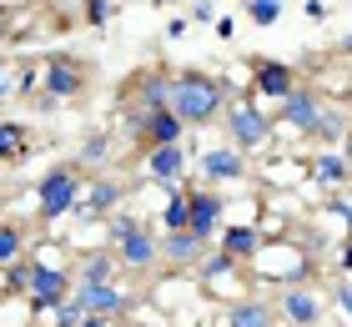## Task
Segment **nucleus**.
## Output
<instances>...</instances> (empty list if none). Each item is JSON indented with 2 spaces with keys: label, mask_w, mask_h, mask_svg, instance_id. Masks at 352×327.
I'll return each mask as SVG.
<instances>
[{
  "label": "nucleus",
  "mask_w": 352,
  "mask_h": 327,
  "mask_svg": "<svg viewBox=\"0 0 352 327\" xmlns=\"http://www.w3.org/2000/svg\"><path fill=\"white\" fill-rule=\"evenodd\" d=\"M6 41H10V15L0 10V45H6Z\"/></svg>",
  "instance_id": "nucleus-40"
},
{
  "label": "nucleus",
  "mask_w": 352,
  "mask_h": 327,
  "mask_svg": "<svg viewBox=\"0 0 352 327\" xmlns=\"http://www.w3.org/2000/svg\"><path fill=\"white\" fill-rule=\"evenodd\" d=\"M0 211H6V196H0Z\"/></svg>",
  "instance_id": "nucleus-43"
},
{
  "label": "nucleus",
  "mask_w": 352,
  "mask_h": 327,
  "mask_svg": "<svg viewBox=\"0 0 352 327\" xmlns=\"http://www.w3.org/2000/svg\"><path fill=\"white\" fill-rule=\"evenodd\" d=\"M71 292H76V267H66V262H41L25 302H30V313H56L60 302H71Z\"/></svg>",
  "instance_id": "nucleus-15"
},
{
  "label": "nucleus",
  "mask_w": 352,
  "mask_h": 327,
  "mask_svg": "<svg viewBox=\"0 0 352 327\" xmlns=\"http://www.w3.org/2000/svg\"><path fill=\"white\" fill-rule=\"evenodd\" d=\"M197 287L206 292V297H217L221 307L242 302V297H252V267H242V262H232L221 247H212L197 262Z\"/></svg>",
  "instance_id": "nucleus-7"
},
{
  "label": "nucleus",
  "mask_w": 352,
  "mask_h": 327,
  "mask_svg": "<svg viewBox=\"0 0 352 327\" xmlns=\"http://www.w3.org/2000/svg\"><path fill=\"white\" fill-rule=\"evenodd\" d=\"M86 91H91V65L86 61H76L66 51H56V56L41 61V96H36V101L60 106V101H81Z\"/></svg>",
  "instance_id": "nucleus-9"
},
{
  "label": "nucleus",
  "mask_w": 352,
  "mask_h": 327,
  "mask_svg": "<svg viewBox=\"0 0 352 327\" xmlns=\"http://www.w3.org/2000/svg\"><path fill=\"white\" fill-rule=\"evenodd\" d=\"M302 6H307L312 21H327V6H322V0H302Z\"/></svg>",
  "instance_id": "nucleus-38"
},
{
  "label": "nucleus",
  "mask_w": 352,
  "mask_h": 327,
  "mask_svg": "<svg viewBox=\"0 0 352 327\" xmlns=\"http://www.w3.org/2000/svg\"><path fill=\"white\" fill-rule=\"evenodd\" d=\"M338 272H342V277H352V237H342V242H338Z\"/></svg>",
  "instance_id": "nucleus-35"
},
{
  "label": "nucleus",
  "mask_w": 352,
  "mask_h": 327,
  "mask_svg": "<svg viewBox=\"0 0 352 327\" xmlns=\"http://www.w3.org/2000/svg\"><path fill=\"white\" fill-rule=\"evenodd\" d=\"M111 161V131L101 126V131H91V136L81 141V167H91V171H101Z\"/></svg>",
  "instance_id": "nucleus-29"
},
{
  "label": "nucleus",
  "mask_w": 352,
  "mask_h": 327,
  "mask_svg": "<svg viewBox=\"0 0 352 327\" xmlns=\"http://www.w3.org/2000/svg\"><path fill=\"white\" fill-rule=\"evenodd\" d=\"M21 71L25 65H15L6 51H0V101H10V96H21Z\"/></svg>",
  "instance_id": "nucleus-31"
},
{
  "label": "nucleus",
  "mask_w": 352,
  "mask_h": 327,
  "mask_svg": "<svg viewBox=\"0 0 352 327\" xmlns=\"http://www.w3.org/2000/svg\"><path fill=\"white\" fill-rule=\"evenodd\" d=\"M217 327H277V307L252 292V297L221 307V313H217Z\"/></svg>",
  "instance_id": "nucleus-21"
},
{
  "label": "nucleus",
  "mask_w": 352,
  "mask_h": 327,
  "mask_svg": "<svg viewBox=\"0 0 352 327\" xmlns=\"http://www.w3.org/2000/svg\"><path fill=\"white\" fill-rule=\"evenodd\" d=\"M272 292H277V297H272L277 322H287V327H322L327 297H322L312 282H287V287H272Z\"/></svg>",
  "instance_id": "nucleus-10"
},
{
  "label": "nucleus",
  "mask_w": 352,
  "mask_h": 327,
  "mask_svg": "<svg viewBox=\"0 0 352 327\" xmlns=\"http://www.w3.org/2000/svg\"><path fill=\"white\" fill-rule=\"evenodd\" d=\"M81 327H116V317H81Z\"/></svg>",
  "instance_id": "nucleus-39"
},
{
  "label": "nucleus",
  "mask_w": 352,
  "mask_h": 327,
  "mask_svg": "<svg viewBox=\"0 0 352 327\" xmlns=\"http://www.w3.org/2000/svg\"><path fill=\"white\" fill-rule=\"evenodd\" d=\"M217 36H221V41L236 36V21H232V15H221V21H217Z\"/></svg>",
  "instance_id": "nucleus-37"
},
{
  "label": "nucleus",
  "mask_w": 352,
  "mask_h": 327,
  "mask_svg": "<svg viewBox=\"0 0 352 327\" xmlns=\"http://www.w3.org/2000/svg\"><path fill=\"white\" fill-rule=\"evenodd\" d=\"M30 156V126L25 121H0V171L21 167Z\"/></svg>",
  "instance_id": "nucleus-24"
},
{
  "label": "nucleus",
  "mask_w": 352,
  "mask_h": 327,
  "mask_svg": "<svg viewBox=\"0 0 352 327\" xmlns=\"http://www.w3.org/2000/svg\"><path fill=\"white\" fill-rule=\"evenodd\" d=\"M212 247H217V242L197 237L191 226H186V232H162V262H166V272H197V262Z\"/></svg>",
  "instance_id": "nucleus-19"
},
{
  "label": "nucleus",
  "mask_w": 352,
  "mask_h": 327,
  "mask_svg": "<svg viewBox=\"0 0 352 327\" xmlns=\"http://www.w3.org/2000/svg\"><path fill=\"white\" fill-rule=\"evenodd\" d=\"M338 151H342V156H347V167H352V131H347V141H342V146H338Z\"/></svg>",
  "instance_id": "nucleus-41"
},
{
  "label": "nucleus",
  "mask_w": 352,
  "mask_h": 327,
  "mask_svg": "<svg viewBox=\"0 0 352 327\" xmlns=\"http://www.w3.org/2000/svg\"><path fill=\"white\" fill-rule=\"evenodd\" d=\"M247 76H252V91H257V101H272V106H282L287 96L302 86L297 65L272 61V56H252V61H247Z\"/></svg>",
  "instance_id": "nucleus-14"
},
{
  "label": "nucleus",
  "mask_w": 352,
  "mask_h": 327,
  "mask_svg": "<svg viewBox=\"0 0 352 327\" xmlns=\"http://www.w3.org/2000/svg\"><path fill=\"white\" fill-rule=\"evenodd\" d=\"M76 282H121V262L111 247H76Z\"/></svg>",
  "instance_id": "nucleus-22"
},
{
  "label": "nucleus",
  "mask_w": 352,
  "mask_h": 327,
  "mask_svg": "<svg viewBox=\"0 0 352 327\" xmlns=\"http://www.w3.org/2000/svg\"><path fill=\"white\" fill-rule=\"evenodd\" d=\"M197 171H201V187H247V176H252V156H242L232 141H221V146H201L197 151Z\"/></svg>",
  "instance_id": "nucleus-11"
},
{
  "label": "nucleus",
  "mask_w": 352,
  "mask_h": 327,
  "mask_svg": "<svg viewBox=\"0 0 352 327\" xmlns=\"http://www.w3.org/2000/svg\"><path fill=\"white\" fill-rule=\"evenodd\" d=\"M307 187H317L322 196L352 187V167H347V156L338 151V146H312V156H307Z\"/></svg>",
  "instance_id": "nucleus-17"
},
{
  "label": "nucleus",
  "mask_w": 352,
  "mask_h": 327,
  "mask_svg": "<svg viewBox=\"0 0 352 327\" xmlns=\"http://www.w3.org/2000/svg\"><path fill=\"white\" fill-rule=\"evenodd\" d=\"M186 131H191V126L166 106V111H156V116H146V126H141V136H136V141H141V146H182V141H186Z\"/></svg>",
  "instance_id": "nucleus-23"
},
{
  "label": "nucleus",
  "mask_w": 352,
  "mask_h": 327,
  "mask_svg": "<svg viewBox=\"0 0 352 327\" xmlns=\"http://www.w3.org/2000/svg\"><path fill=\"white\" fill-rule=\"evenodd\" d=\"M287 0H247V21L252 25H277Z\"/></svg>",
  "instance_id": "nucleus-30"
},
{
  "label": "nucleus",
  "mask_w": 352,
  "mask_h": 327,
  "mask_svg": "<svg viewBox=\"0 0 352 327\" xmlns=\"http://www.w3.org/2000/svg\"><path fill=\"white\" fill-rule=\"evenodd\" d=\"M227 207L232 202L217 187H191V232L206 237V242H217L221 226H227Z\"/></svg>",
  "instance_id": "nucleus-18"
},
{
  "label": "nucleus",
  "mask_w": 352,
  "mask_h": 327,
  "mask_svg": "<svg viewBox=\"0 0 352 327\" xmlns=\"http://www.w3.org/2000/svg\"><path fill=\"white\" fill-rule=\"evenodd\" d=\"M322 222L342 226V237H352V196L347 191H327L322 196Z\"/></svg>",
  "instance_id": "nucleus-28"
},
{
  "label": "nucleus",
  "mask_w": 352,
  "mask_h": 327,
  "mask_svg": "<svg viewBox=\"0 0 352 327\" xmlns=\"http://www.w3.org/2000/svg\"><path fill=\"white\" fill-rule=\"evenodd\" d=\"M126 196H131V182H121V176H111V171H91L76 217H81V222H111L126 207Z\"/></svg>",
  "instance_id": "nucleus-12"
},
{
  "label": "nucleus",
  "mask_w": 352,
  "mask_h": 327,
  "mask_svg": "<svg viewBox=\"0 0 352 327\" xmlns=\"http://www.w3.org/2000/svg\"><path fill=\"white\" fill-rule=\"evenodd\" d=\"M327 106H332V96L317 91L312 81H302V86L287 96L277 111H272V121H277V136H307V141H312V131H317V121L327 116Z\"/></svg>",
  "instance_id": "nucleus-8"
},
{
  "label": "nucleus",
  "mask_w": 352,
  "mask_h": 327,
  "mask_svg": "<svg viewBox=\"0 0 352 327\" xmlns=\"http://www.w3.org/2000/svg\"><path fill=\"white\" fill-rule=\"evenodd\" d=\"M21 257H30V232H25V222L0 217V272L15 267Z\"/></svg>",
  "instance_id": "nucleus-25"
},
{
  "label": "nucleus",
  "mask_w": 352,
  "mask_h": 327,
  "mask_svg": "<svg viewBox=\"0 0 352 327\" xmlns=\"http://www.w3.org/2000/svg\"><path fill=\"white\" fill-rule=\"evenodd\" d=\"M197 327H206V322H197Z\"/></svg>",
  "instance_id": "nucleus-45"
},
{
  "label": "nucleus",
  "mask_w": 352,
  "mask_h": 327,
  "mask_svg": "<svg viewBox=\"0 0 352 327\" xmlns=\"http://www.w3.org/2000/svg\"><path fill=\"white\" fill-rule=\"evenodd\" d=\"M86 182H91V171H81V161H56V167H45L41 182H36V217H41V226H56V222L76 217Z\"/></svg>",
  "instance_id": "nucleus-4"
},
{
  "label": "nucleus",
  "mask_w": 352,
  "mask_h": 327,
  "mask_svg": "<svg viewBox=\"0 0 352 327\" xmlns=\"http://www.w3.org/2000/svg\"><path fill=\"white\" fill-rule=\"evenodd\" d=\"M146 6H156V10H166V6H182V0H146Z\"/></svg>",
  "instance_id": "nucleus-42"
},
{
  "label": "nucleus",
  "mask_w": 352,
  "mask_h": 327,
  "mask_svg": "<svg viewBox=\"0 0 352 327\" xmlns=\"http://www.w3.org/2000/svg\"><path fill=\"white\" fill-rule=\"evenodd\" d=\"M106 247L116 252L121 277H146V272L162 267V232H156L146 217L126 211V207L106 222Z\"/></svg>",
  "instance_id": "nucleus-2"
},
{
  "label": "nucleus",
  "mask_w": 352,
  "mask_h": 327,
  "mask_svg": "<svg viewBox=\"0 0 352 327\" xmlns=\"http://www.w3.org/2000/svg\"><path fill=\"white\" fill-rule=\"evenodd\" d=\"M217 247L227 252L232 262L252 267V257L267 247V237H262V226H257V222H227V226H221V237H217Z\"/></svg>",
  "instance_id": "nucleus-20"
},
{
  "label": "nucleus",
  "mask_w": 352,
  "mask_h": 327,
  "mask_svg": "<svg viewBox=\"0 0 352 327\" xmlns=\"http://www.w3.org/2000/svg\"><path fill=\"white\" fill-rule=\"evenodd\" d=\"M71 297L81 302L86 317H116V322L136 307V297H131L126 287H116V282H76Z\"/></svg>",
  "instance_id": "nucleus-16"
},
{
  "label": "nucleus",
  "mask_w": 352,
  "mask_h": 327,
  "mask_svg": "<svg viewBox=\"0 0 352 327\" xmlns=\"http://www.w3.org/2000/svg\"><path fill=\"white\" fill-rule=\"evenodd\" d=\"M197 167V156H191V146H146L141 151V182L146 187H176V182H186V171Z\"/></svg>",
  "instance_id": "nucleus-13"
},
{
  "label": "nucleus",
  "mask_w": 352,
  "mask_h": 327,
  "mask_svg": "<svg viewBox=\"0 0 352 327\" xmlns=\"http://www.w3.org/2000/svg\"><path fill=\"white\" fill-rule=\"evenodd\" d=\"M347 131H352V121L342 116L338 106H327V116L317 121V131H312V146H342V141H347Z\"/></svg>",
  "instance_id": "nucleus-27"
},
{
  "label": "nucleus",
  "mask_w": 352,
  "mask_h": 327,
  "mask_svg": "<svg viewBox=\"0 0 352 327\" xmlns=\"http://www.w3.org/2000/svg\"><path fill=\"white\" fill-rule=\"evenodd\" d=\"M227 101H232V81L217 76V71H176V76H171V111H176L191 131L221 126Z\"/></svg>",
  "instance_id": "nucleus-1"
},
{
  "label": "nucleus",
  "mask_w": 352,
  "mask_h": 327,
  "mask_svg": "<svg viewBox=\"0 0 352 327\" xmlns=\"http://www.w3.org/2000/svg\"><path fill=\"white\" fill-rule=\"evenodd\" d=\"M36 272H41L36 257H21L15 267H6V272H0V297H6V302L30 297V282H36Z\"/></svg>",
  "instance_id": "nucleus-26"
},
{
  "label": "nucleus",
  "mask_w": 352,
  "mask_h": 327,
  "mask_svg": "<svg viewBox=\"0 0 352 327\" xmlns=\"http://www.w3.org/2000/svg\"><path fill=\"white\" fill-rule=\"evenodd\" d=\"M186 25H191L186 15H171V21H166V36H171V41H182V36H186Z\"/></svg>",
  "instance_id": "nucleus-36"
},
{
  "label": "nucleus",
  "mask_w": 352,
  "mask_h": 327,
  "mask_svg": "<svg viewBox=\"0 0 352 327\" xmlns=\"http://www.w3.org/2000/svg\"><path fill=\"white\" fill-rule=\"evenodd\" d=\"M332 307H342L352 317V277H338V282H332Z\"/></svg>",
  "instance_id": "nucleus-34"
},
{
  "label": "nucleus",
  "mask_w": 352,
  "mask_h": 327,
  "mask_svg": "<svg viewBox=\"0 0 352 327\" xmlns=\"http://www.w3.org/2000/svg\"><path fill=\"white\" fill-rule=\"evenodd\" d=\"M111 15H116V6H111V0H81V21H86L91 30H106Z\"/></svg>",
  "instance_id": "nucleus-32"
},
{
  "label": "nucleus",
  "mask_w": 352,
  "mask_h": 327,
  "mask_svg": "<svg viewBox=\"0 0 352 327\" xmlns=\"http://www.w3.org/2000/svg\"><path fill=\"white\" fill-rule=\"evenodd\" d=\"M347 106H352V91H347Z\"/></svg>",
  "instance_id": "nucleus-44"
},
{
  "label": "nucleus",
  "mask_w": 352,
  "mask_h": 327,
  "mask_svg": "<svg viewBox=\"0 0 352 327\" xmlns=\"http://www.w3.org/2000/svg\"><path fill=\"white\" fill-rule=\"evenodd\" d=\"M186 21H191V25H217V21H221V15H217V0H197V6L186 10Z\"/></svg>",
  "instance_id": "nucleus-33"
},
{
  "label": "nucleus",
  "mask_w": 352,
  "mask_h": 327,
  "mask_svg": "<svg viewBox=\"0 0 352 327\" xmlns=\"http://www.w3.org/2000/svg\"><path fill=\"white\" fill-rule=\"evenodd\" d=\"M307 277H312V247L297 232L282 242H267L252 257V282L257 287H287V282H307Z\"/></svg>",
  "instance_id": "nucleus-6"
},
{
  "label": "nucleus",
  "mask_w": 352,
  "mask_h": 327,
  "mask_svg": "<svg viewBox=\"0 0 352 327\" xmlns=\"http://www.w3.org/2000/svg\"><path fill=\"white\" fill-rule=\"evenodd\" d=\"M171 76L176 71H166V65H141V71L121 81V111H126V131L131 136H141L146 116L171 106Z\"/></svg>",
  "instance_id": "nucleus-5"
},
{
  "label": "nucleus",
  "mask_w": 352,
  "mask_h": 327,
  "mask_svg": "<svg viewBox=\"0 0 352 327\" xmlns=\"http://www.w3.org/2000/svg\"><path fill=\"white\" fill-rule=\"evenodd\" d=\"M221 131H227V141H232L242 156H262L267 146L277 141V121H272V111L257 101V91H252V86H232V101H227V116H221Z\"/></svg>",
  "instance_id": "nucleus-3"
}]
</instances>
